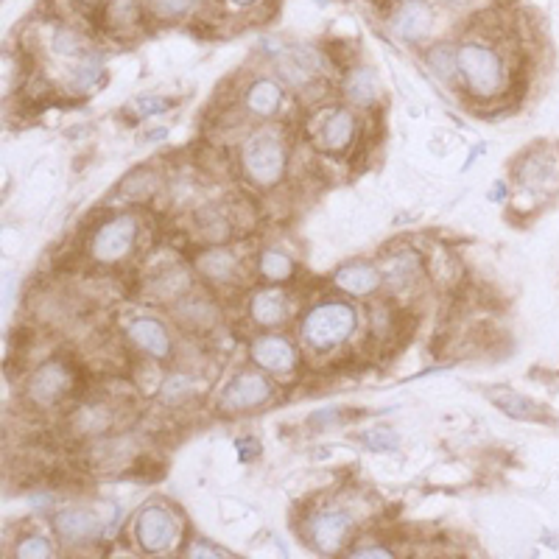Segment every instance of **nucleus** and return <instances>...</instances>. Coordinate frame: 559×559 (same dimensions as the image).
Listing matches in <instances>:
<instances>
[{"mask_svg":"<svg viewBox=\"0 0 559 559\" xmlns=\"http://www.w3.org/2000/svg\"><path fill=\"white\" fill-rule=\"evenodd\" d=\"M448 6H453V9H467V6H473L476 0H445Z\"/></svg>","mask_w":559,"mask_h":559,"instance_id":"obj_30","label":"nucleus"},{"mask_svg":"<svg viewBox=\"0 0 559 559\" xmlns=\"http://www.w3.org/2000/svg\"><path fill=\"white\" fill-rule=\"evenodd\" d=\"M353 135H355V121L353 115L347 110H333L325 118L322 123V129H319V146L325 151H333V154H339L344 151L350 143H353Z\"/></svg>","mask_w":559,"mask_h":559,"instance_id":"obj_14","label":"nucleus"},{"mask_svg":"<svg viewBox=\"0 0 559 559\" xmlns=\"http://www.w3.org/2000/svg\"><path fill=\"white\" fill-rule=\"evenodd\" d=\"M20 559H31V557H51L54 548L45 537H28L23 543H17V551H14Z\"/></svg>","mask_w":559,"mask_h":559,"instance_id":"obj_24","label":"nucleus"},{"mask_svg":"<svg viewBox=\"0 0 559 559\" xmlns=\"http://www.w3.org/2000/svg\"><path fill=\"white\" fill-rule=\"evenodd\" d=\"M177 520L165 506H146L135 520L137 546L146 554H163L177 540Z\"/></svg>","mask_w":559,"mask_h":559,"instance_id":"obj_5","label":"nucleus"},{"mask_svg":"<svg viewBox=\"0 0 559 559\" xmlns=\"http://www.w3.org/2000/svg\"><path fill=\"white\" fill-rule=\"evenodd\" d=\"M54 51L59 56H76L82 51V40L79 34H73L68 28H59L54 34Z\"/></svg>","mask_w":559,"mask_h":559,"instance_id":"obj_25","label":"nucleus"},{"mask_svg":"<svg viewBox=\"0 0 559 559\" xmlns=\"http://www.w3.org/2000/svg\"><path fill=\"white\" fill-rule=\"evenodd\" d=\"M428 68L434 70V76L442 79V82H453L456 73H459V51L453 45H448V42L431 48L428 51Z\"/></svg>","mask_w":559,"mask_h":559,"instance_id":"obj_18","label":"nucleus"},{"mask_svg":"<svg viewBox=\"0 0 559 559\" xmlns=\"http://www.w3.org/2000/svg\"><path fill=\"white\" fill-rule=\"evenodd\" d=\"M291 314V302L280 288H260L249 297V316L260 328H280Z\"/></svg>","mask_w":559,"mask_h":559,"instance_id":"obj_11","label":"nucleus"},{"mask_svg":"<svg viewBox=\"0 0 559 559\" xmlns=\"http://www.w3.org/2000/svg\"><path fill=\"white\" fill-rule=\"evenodd\" d=\"M126 333H129L132 344L140 347L146 355H151V358H168V353H171L168 330L157 319H135Z\"/></svg>","mask_w":559,"mask_h":559,"instance_id":"obj_13","label":"nucleus"},{"mask_svg":"<svg viewBox=\"0 0 559 559\" xmlns=\"http://www.w3.org/2000/svg\"><path fill=\"white\" fill-rule=\"evenodd\" d=\"M272 397V383L266 381L260 372H241L235 381L227 386V392L221 397V409L224 411H249L263 406Z\"/></svg>","mask_w":559,"mask_h":559,"instance_id":"obj_6","label":"nucleus"},{"mask_svg":"<svg viewBox=\"0 0 559 559\" xmlns=\"http://www.w3.org/2000/svg\"><path fill=\"white\" fill-rule=\"evenodd\" d=\"M344 87H347V96H350V101L361 104V107H369V104L378 98V79H375V73H372L369 68L353 70Z\"/></svg>","mask_w":559,"mask_h":559,"instance_id":"obj_17","label":"nucleus"},{"mask_svg":"<svg viewBox=\"0 0 559 559\" xmlns=\"http://www.w3.org/2000/svg\"><path fill=\"white\" fill-rule=\"evenodd\" d=\"M70 389V372L62 364H42L31 381H28V397L37 403V406H54L56 400H62L65 392Z\"/></svg>","mask_w":559,"mask_h":559,"instance_id":"obj_8","label":"nucleus"},{"mask_svg":"<svg viewBox=\"0 0 559 559\" xmlns=\"http://www.w3.org/2000/svg\"><path fill=\"white\" fill-rule=\"evenodd\" d=\"M101 68H104L101 56L98 54L84 56V59H79L76 70H73V84H76L79 90H90V87L101 79Z\"/></svg>","mask_w":559,"mask_h":559,"instance_id":"obj_21","label":"nucleus"},{"mask_svg":"<svg viewBox=\"0 0 559 559\" xmlns=\"http://www.w3.org/2000/svg\"><path fill=\"white\" fill-rule=\"evenodd\" d=\"M199 269L207 274V277H213V280H230L232 277V269H235V258H232L230 252H207L199 258Z\"/></svg>","mask_w":559,"mask_h":559,"instance_id":"obj_20","label":"nucleus"},{"mask_svg":"<svg viewBox=\"0 0 559 559\" xmlns=\"http://www.w3.org/2000/svg\"><path fill=\"white\" fill-rule=\"evenodd\" d=\"M241 163H244L246 177L252 179L255 185L272 188L286 174V146L272 132H260V135L246 140L244 151H241Z\"/></svg>","mask_w":559,"mask_h":559,"instance_id":"obj_3","label":"nucleus"},{"mask_svg":"<svg viewBox=\"0 0 559 559\" xmlns=\"http://www.w3.org/2000/svg\"><path fill=\"white\" fill-rule=\"evenodd\" d=\"M459 73L467 90L478 98L498 96L506 84L501 56L487 45H476V42H467L459 48Z\"/></svg>","mask_w":559,"mask_h":559,"instance_id":"obj_2","label":"nucleus"},{"mask_svg":"<svg viewBox=\"0 0 559 559\" xmlns=\"http://www.w3.org/2000/svg\"><path fill=\"white\" fill-rule=\"evenodd\" d=\"M101 520L90 509H62L54 518V529L70 546H84L101 534Z\"/></svg>","mask_w":559,"mask_h":559,"instance_id":"obj_9","label":"nucleus"},{"mask_svg":"<svg viewBox=\"0 0 559 559\" xmlns=\"http://www.w3.org/2000/svg\"><path fill=\"white\" fill-rule=\"evenodd\" d=\"M249 355L260 369H266L272 375H288L297 367V350L283 336H258L249 347Z\"/></svg>","mask_w":559,"mask_h":559,"instance_id":"obj_7","label":"nucleus"},{"mask_svg":"<svg viewBox=\"0 0 559 559\" xmlns=\"http://www.w3.org/2000/svg\"><path fill=\"white\" fill-rule=\"evenodd\" d=\"M355 325H358V316H355L353 305L328 300L305 314L300 336L305 341V347H311L316 353H325V350H333V347H339L350 339Z\"/></svg>","mask_w":559,"mask_h":559,"instance_id":"obj_1","label":"nucleus"},{"mask_svg":"<svg viewBox=\"0 0 559 559\" xmlns=\"http://www.w3.org/2000/svg\"><path fill=\"white\" fill-rule=\"evenodd\" d=\"M353 529V520L347 518L344 512H325L311 523V543L316 546L319 554H339V548H344V540Z\"/></svg>","mask_w":559,"mask_h":559,"instance_id":"obj_10","label":"nucleus"},{"mask_svg":"<svg viewBox=\"0 0 559 559\" xmlns=\"http://www.w3.org/2000/svg\"><path fill=\"white\" fill-rule=\"evenodd\" d=\"M392 26H395V31L403 40H423L425 34L431 31V26H434V14L420 0H409L395 12Z\"/></svg>","mask_w":559,"mask_h":559,"instance_id":"obj_12","label":"nucleus"},{"mask_svg":"<svg viewBox=\"0 0 559 559\" xmlns=\"http://www.w3.org/2000/svg\"><path fill=\"white\" fill-rule=\"evenodd\" d=\"M137 241V221L132 216H112L110 221H104L93 235V258L98 263H118L123 260Z\"/></svg>","mask_w":559,"mask_h":559,"instance_id":"obj_4","label":"nucleus"},{"mask_svg":"<svg viewBox=\"0 0 559 559\" xmlns=\"http://www.w3.org/2000/svg\"><path fill=\"white\" fill-rule=\"evenodd\" d=\"M171 107V101L168 98H157V96H143L135 101V110L140 118H149V115H160Z\"/></svg>","mask_w":559,"mask_h":559,"instance_id":"obj_26","label":"nucleus"},{"mask_svg":"<svg viewBox=\"0 0 559 559\" xmlns=\"http://www.w3.org/2000/svg\"><path fill=\"white\" fill-rule=\"evenodd\" d=\"M244 101L252 115H258V118H272L274 112L280 110V104H283V87L277 82H272V79H258V82L246 90Z\"/></svg>","mask_w":559,"mask_h":559,"instance_id":"obj_16","label":"nucleus"},{"mask_svg":"<svg viewBox=\"0 0 559 559\" xmlns=\"http://www.w3.org/2000/svg\"><path fill=\"white\" fill-rule=\"evenodd\" d=\"M333 283H336L341 291L353 294V297H367V294H372V291H378V286H381V274H378L375 266L353 263V266L339 269L336 277H333Z\"/></svg>","mask_w":559,"mask_h":559,"instance_id":"obj_15","label":"nucleus"},{"mask_svg":"<svg viewBox=\"0 0 559 559\" xmlns=\"http://www.w3.org/2000/svg\"><path fill=\"white\" fill-rule=\"evenodd\" d=\"M364 445L369 450H395L397 437L392 431H369V434H364Z\"/></svg>","mask_w":559,"mask_h":559,"instance_id":"obj_27","label":"nucleus"},{"mask_svg":"<svg viewBox=\"0 0 559 559\" xmlns=\"http://www.w3.org/2000/svg\"><path fill=\"white\" fill-rule=\"evenodd\" d=\"M191 392V378L188 375H171L165 383V400H177V397Z\"/></svg>","mask_w":559,"mask_h":559,"instance_id":"obj_28","label":"nucleus"},{"mask_svg":"<svg viewBox=\"0 0 559 559\" xmlns=\"http://www.w3.org/2000/svg\"><path fill=\"white\" fill-rule=\"evenodd\" d=\"M492 403L498 406V409L509 414V417H515V420H529L534 414V406L526 400V397H520L518 392H504V395H492Z\"/></svg>","mask_w":559,"mask_h":559,"instance_id":"obj_22","label":"nucleus"},{"mask_svg":"<svg viewBox=\"0 0 559 559\" xmlns=\"http://www.w3.org/2000/svg\"><path fill=\"white\" fill-rule=\"evenodd\" d=\"M196 0H151V12L157 17H182L193 9Z\"/></svg>","mask_w":559,"mask_h":559,"instance_id":"obj_23","label":"nucleus"},{"mask_svg":"<svg viewBox=\"0 0 559 559\" xmlns=\"http://www.w3.org/2000/svg\"><path fill=\"white\" fill-rule=\"evenodd\" d=\"M350 557H392V551H381L378 546L372 548H358V551H350Z\"/></svg>","mask_w":559,"mask_h":559,"instance_id":"obj_29","label":"nucleus"},{"mask_svg":"<svg viewBox=\"0 0 559 559\" xmlns=\"http://www.w3.org/2000/svg\"><path fill=\"white\" fill-rule=\"evenodd\" d=\"M232 3H238V6H249V3H255V0H232Z\"/></svg>","mask_w":559,"mask_h":559,"instance_id":"obj_31","label":"nucleus"},{"mask_svg":"<svg viewBox=\"0 0 559 559\" xmlns=\"http://www.w3.org/2000/svg\"><path fill=\"white\" fill-rule=\"evenodd\" d=\"M258 272L260 277L269 280V283H283V280H288V277L294 274V263H291V258H288L286 252H280V249H266V252L260 255Z\"/></svg>","mask_w":559,"mask_h":559,"instance_id":"obj_19","label":"nucleus"}]
</instances>
